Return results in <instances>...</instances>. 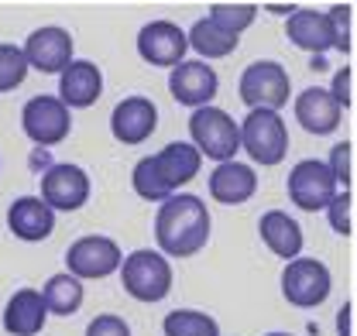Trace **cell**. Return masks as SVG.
Listing matches in <instances>:
<instances>
[{
	"mask_svg": "<svg viewBox=\"0 0 357 336\" xmlns=\"http://www.w3.org/2000/svg\"><path fill=\"white\" fill-rule=\"evenodd\" d=\"M158 127V110L148 96H128L114 107L110 114V130L121 144H141L155 134Z\"/></svg>",
	"mask_w": 357,
	"mask_h": 336,
	"instance_id": "9a60e30c",
	"label": "cell"
},
{
	"mask_svg": "<svg viewBox=\"0 0 357 336\" xmlns=\"http://www.w3.org/2000/svg\"><path fill=\"white\" fill-rule=\"evenodd\" d=\"M100 93H103V76H100V69L86 62V59H73L66 69H62V79H59V100H62V107L66 110H83V107H93L96 100H100Z\"/></svg>",
	"mask_w": 357,
	"mask_h": 336,
	"instance_id": "2e32d148",
	"label": "cell"
},
{
	"mask_svg": "<svg viewBox=\"0 0 357 336\" xmlns=\"http://www.w3.org/2000/svg\"><path fill=\"white\" fill-rule=\"evenodd\" d=\"M340 107L333 103L330 89H319V86H310L296 96V121L306 127L310 134H330L340 127Z\"/></svg>",
	"mask_w": 357,
	"mask_h": 336,
	"instance_id": "ffe728a7",
	"label": "cell"
},
{
	"mask_svg": "<svg viewBox=\"0 0 357 336\" xmlns=\"http://www.w3.org/2000/svg\"><path fill=\"white\" fill-rule=\"evenodd\" d=\"M24 62L28 69H38V72H62L69 62H73V35L66 28H38L28 35L24 42Z\"/></svg>",
	"mask_w": 357,
	"mask_h": 336,
	"instance_id": "7c38bea8",
	"label": "cell"
},
{
	"mask_svg": "<svg viewBox=\"0 0 357 336\" xmlns=\"http://www.w3.org/2000/svg\"><path fill=\"white\" fill-rule=\"evenodd\" d=\"M268 10H278V14H292V7H285V3H268Z\"/></svg>",
	"mask_w": 357,
	"mask_h": 336,
	"instance_id": "836d02e7",
	"label": "cell"
},
{
	"mask_svg": "<svg viewBox=\"0 0 357 336\" xmlns=\"http://www.w3.org/2000/svg\"><path fill=\"white\" fill-rule=\"evenodd\" d=\"M28 76V62L24 52L17 45H0V93H10L24 83Z\"/></svg>",
	"mask_w": 357,
	"mask_h": 336,
	"instance_id": "4316f807",
	"label": "cell"
},
{
	"mask_svg": "<svg viewBox=\"0 0 357 336\" xmlns=\"http://www.w3.org/2000/svg\"><path fill=\"white\" fill-rule=\"evenodd\" d=\"M185 42L192 45L203 59H223V55H230V52H237V35H230V31H223L217 28L210 17H203V21H196L192 28H189V35H185Z\"/></svg>",
	"mask_w": 357,
	"mask_h": 336,
	"instance_id": "cb8c5ba5",
	"label": "cell"
},
{
	"mask_svg": "<svg viewBox=\"0 0 357 336\" xmlns=\"http://www.w3.org/2000/svg\"><path fill=\"white\" fill-rule=\"evenodd\" d=\"M185 31L172 21H151L137 35V55L151 66H178L185 55Z\"/></svg>",
	"mask_w": 357,
	"mask_h": 336,
	"instance_id": "5bb4252c",
	"label": "cell"
},
{
	"mask_svg": "<svg viewBox=\"0 0 357 336\" xmlns=\"http://www.w3.org/2000/svg\"><path fill=\"white\" fill-rule=\"evenodd\" d=\"M121 282L137 302H162L172 292V264L158 251H134L121 261Z\"/></svg>",
	"mask_w": 357,
	"mask_h": 336,
	"instance_id": "277c9868",
	"label": "cell"
},
{
	"mask_svg": "<svg viewBox=\"0 0 357 336\" xmlns=\"http://www.w3.org/2000/svg\"><path fill=\"white\" fill-rule=\"evenodd\" d=\"M351 158H354V144H351V141H340V144L330 148V162H326V168H330L333 182L344 185V192H351V178H354Z\"/></svg>",
	"mask_w": 357,
	"mask_h": 336,
	"instance_id": "83f0119b",
	"label": "cell"
},
{
	"mask_svg": "<svg viewBox=\"0 0 357 336\" xmlns=\"http://www.w3.org/2000/svg\"><path fill=\"white\" fill-rule=\"evenodd\" d=\"M189 134H192V148L213 162H234V155L241 151L237 121L220 107H199L189 117Z\"/></svg>",
	"mask_w": 357,
	"mask_h": 336,
	"instance_id": "3957f363",
	"label": "cell"
},
{
	"mask_svg": "<svg viewBox=\"0 0 357 336\" xmlns=\"http://www.w3.org/2000/svg\"><path fill=\"white\" fill-rule=\"evenodd\" d=\"M241 148L258 165H278L289 151V127L275 110H251L241 124Z\"/></svg>",
	"mask_w": 357,
	"mask_h": 336,
	"instance_id": "5b68a950",
	"label": "cell"
},
{
	"mask_svg": "<svg viewBox=\"0 0 357 336\" xmlns=\"http://www.w3.org/2000/svg\"><path fill=\"white\" fill-rule=\"evenodd\" d=\"M351 316H354V305H351V302L340 305V312H337V333L340 336H354L351 333Z\"/></svg>",
	"mask_w": 357,
	"mask_h": 336,
	"instance_id": "d6a6232c",
	"label": "cell"
},
{
	"mask_svg": "<svg viewBox=\"0 0 357 336\" xmlns=\"http://www.w3.org/2000/svg\"><path fill=\"white\" fill-rule=\"evenodd\" d=\"M21 124L35 144H59L69 137L73 117L59 96H31L21 110Z\"/></svg>",
	"mask_w": 357,
	"mask_h": 336,
	"instance_id": "9c48e42d",
	"label": "cell"
},
{
	"mask_svg": "<svg viewBox=\"0 0 357 336\" xmlns=\"http://www.w3.org/2000/svg\"><path fill=\"white\" fill-rule=\"evenodd\" d=\"M351 14H354L351 3H333V7L326 10L330 35H333V48H337V52H351Z\"/></svg>",
	"mask_w": 357,
	"mask_h": 336,
	"instance_id": "f1b7e54d",
	"label": "cell"
},
{
	"mask_svg": "<svg viewBox=\"0 0 357 336\" xmlns=\"http://www.w3.org/2000/svg\"><path fill=\"white\" fill-rule=\"evenodd\" d=\"M282 295L289 305L312 309L330 295V268L316 257H296L282 271Z\"/></svg>",
	"mask_w": 357,
	"mask_h": 336,
	"instance_id": "52a82bcc",
	"label": "cell"
},
{
	"mask_svg": "<svg viewBox=\"0 0 357 336\" xmlns=\"http://www.w3.org/2000/svg\"><path fill=\"white\" fill-rule=\"evenodd\" d=\"M241 100L251 107V110H282L285 103H289V96H292V79H289V72L278 66V62H251L248 69H244V76H241Z\"/></svg>",
	"mask_w": 357,
	"mask_h": 336,
	"instance_id": "8992f818",
	"label": "cell"
},
{
	"mask_svg": "<svg viewBox=\"0 0 357 336\" xmlns=\"http://www.w3.org/2000/svg\"><path fill=\"white\" fill-rule=\"evenodd\" d=\"M258 189V175L251 165H241V162H220L210 175V196L223 203V206H237V203H248Z\"/></svg>",
	"mask_w": 357,
	"mask_h": 336,
	"instance_id": "ac0fdd59",
	"label": "cell"
},
{
	"mask_svg": "<svg viewBox=\"0 0 357 336\" xmlns=\"http://www.w3.org/2000/svg\"><path fill=\"white\" fill-rule=\"evenodd\" d=\"M337 196V182L330 175L326 162H316V158H306L289 171V199L306 213L326 210Z\"/></svg>",
	"mask_w": 357,
	"mask_h": 336,
	"instance_id": "ba28073f",
	"label": "cell"
},
{
	"mask_svg": "<svg viewBox=\"0 0 357 336\" xmlns=\"http://www.w3.org/2000/svg\"><path fill=\"white\" fill-rule=\"evenodd\" d=\"M268 336H289V333H268Z\"/></svg>",
	"mask_w": 357,
	"mask_h": 336,
	"instance_id": "e575fe53",
	"label": "cell"
},
{
	"mask_svg": "<svg viewBox=\"0 0 357 336\" xmlns=\"http://www.w3.org/2000/svg\"><path fill=\"white\" fill-rule=\"evenodd\" d=\"M162 330H165V336H220L217 319L199 312V309H176V312H169Z\"/></svg>",
	"mask_w": 357,
	"mask_h": 336,
	"instance_id": "d4e9b609",
	"label": "cell"
},
{
	"mask_svg": "<svg viewBox=\"0 0 357 336\" xmlns=\"http://www.w3.org/2000/svg\"><path fill=\"white\" fill-rule=\"evenodd\" d=\"M217 72L206 66V62H178L172 66V76H169V89L176 96V103L182 107H210V100L217 96Z\"/></svg>",
	"mask_w": 357,
	"mask_h": 336,
	"instance_id": "4fadbf2b",
	"label": "cell"
},
{
	"mask_svg": "<svg viewBox=\"0 0 357 336\" xmlns=\"http://www.w3.org/2000/svg\"><path fill=\"white\" fill-rule=\"evenodd\" d=\"M258 234H261V240L268 244V251L275 254V257H282V261H296L299 251H303V230H299V223L282 210H268L261 216V223H258Z\"/></svg>",
	"mask_w": 357,
	"mask_h": 336,
	"instance_id": "7402d4cb",
	"label": "cell"
},
{
	"mask_svg": "<svg viewBox=\"0 0 357 336\" xmlns=\"http://www.w3.org/2000/svg\"><path fill=\"white\" fill-rule=\"evenodd\" d=\"M285 35H289L292 45L306 48L312 55H323L326 48H333V35H330L326 14H323V10H312V7H303V10H292V14H289Z\"/></svg>",
	"mask_w": 357,
	"mask_h": 336,
	"instance_id": "44dd1931",
	"label": "cell"
},
{
	"mask_svg": "<svg viewBox=\"0 0 357 336\" xmlns=\"http://www.w3.org/2000/svg\"><path fill=\"white\" fill-rule=\"evenodd\" d=\"M45 319H48V309L38 289L14 292L3 309V330L10 336H38L45 330Z\"/></svg>",
	"mask_w": 357,
	"mask_h": 336,
	"instance_id": "d6986e66",
	"label": "cell"
},
{
	"mask_svg": "<svg viewBox=\"0 0 357 336\" xmlns=\"http://www.w3.org/2000/svg\"><path fill=\"white\" fill-rule=\"evenodd\" d=\"M42 199L48 210H79V206H86L89 199V175L83 171L79 165H55L45 171L42 178Z\"/></svg>",
	"mask_w": 357,
	"mask_h": 336,
	"instance_id": "8fae6325",
	"label": "cell"
},
{
	"mask_svg": "<svg viewBox=\"0 0 357 336\" xmlns=\"http://www.w3.org/2000/svg\"><path fill=\"white\" fill-rule=\"evenodd\" d=\"M121 247L110 237H79L69 251L66 264L73 278H107L121 268Z\"/></svg>",
	"mask_w": 357,
	"mask_h": 336,
	"instance_id": "30bf717a",
	"label": "cell"
},
{
	"mask_svg": "<svg viewBox=\"0 0 357 336\" xmlns=\"http://www.w3.org/2000/svg\"><path fill=\"white\" fill-rule=\"evenodd\" d=\"M155 240L169 257H192L210 240V210L199 196H169L155 216Z\"/></svg>",
	"mask_w": 357,
	"mask_h": 336,
	"instance_id": "6da1fadb",
	"label": "cell"
},
{
	"mask_svg": "<svg viewBox=\"0 0 357 336\" xmlns=\"http://www.w3.org/2000/svg\"><path fill=\"white\" fill-rule=\"evenodd\" d=\"M42 302H45V309L55 312V316H73L83 305V285H79V278H73L69 271L66 275H52L42 289Z\"/></svg>",
	"mask_w": 357,
	"mask_h": 336,
	"instance_id": "603a6c76",
	"label": "cell"
},
{
	"mask_svg": "<svg viewBox=\"0 0 357 336\" xmlns=\"http://www.w3.org/2000/svg\"><path fill=\"white\" fill-rule=\"evenodd\" d=\"M199 165H203V155L189 141H172L158 155L141 158L134 165V192L148 203H165L169 196H176L178 185H185L199 175Z\"/></svg>",
	"mask_w": 357,
	"mask_h": 336,
	"instance_id": "7a4b0ae2",
	"label": "cell"
},
{
	"mask_svg": "<svg viewBox=\"0 0 357 336\" xmlns=\"http://www.w3.org/2000/svg\"><path fill=\"white\" fill-rule=\"evenodd\" d=\"M255 17H258L255 3H213L210 7V21L230 35H241L248 24H255Z\"/></svg>",
	"mask_w": 357,
	"mask_h": 336,
	"instance_id": "484cf974",
	"label": "cell"
},
{
	"mask_svg": "<svg viewBox=\"0 0 357 336\" xmlns=\"http://www.w3.org/2000/svg\"><path fill=\"white\" fill-rule=\"evenodd\" d=\"M326 216H330V227L340 237H351L354 234V199H351V192H337L333 203L326 206Z\"/></svg>",
	"mask_w": 357,
	"mask_h": 336,
	"instance_id": "f546056e",
	"label": "cell"
},
{
	"mask_svg": "<svg viewBox=\"0 0 357 336\" xmlns=\"http://www.w3.org/2000/svg\"><path fill=\"white\" fill-rule=\"evenodd\" d=\"M7 227H10L14 237L35 244V240L52 237V230H55V213L48 210L38 196H21V199H14L10 210H7Z\"/></svg>",
	"mask_w": 357,
	"mask_h": 336,
	"instance_id": "e0dca14e",
	"label": "cell"
},
{
	"mask_svg": "<svg viewBox=\"0 0 357 336\" xmlns=\"http://www.w3.org/2000/svg\"><path fill=\"white\" fill-rule=\"evenodd\" d=\"M330 96H333V103H337L340 110H347V107L354 103V69H351V66H344V69H337V76H333V89H330Z\"/></svg>",
	"mask_w": 357,
	"mask_h": 336,
	"instance_id": "4dcf8cb0",
	"label": "cell"
},
{
	"mask_svg": "<svg viewBox=\"0 0 357 336\" xmlns=\"http://www.w3.org/2000/svg\"><path fill=\"white\" fill-rule=\"evenodd\" d=\"M86 336H131V326L121 316H96L86 326Z\"/></svg>",
	"mask_w": 357,
	"mask_h": 336,
	"instance_id": "1f68e13d",
	"label": "cell"
}]
</instances>
